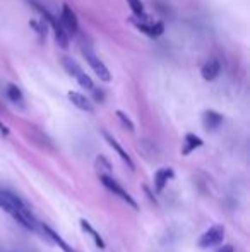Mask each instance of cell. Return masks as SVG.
Here are the masks:
<instances>
[{
    "label": "cell",
    "mask_w": 250,
    "mask_h": 252,
    "mask_svg": "<svg viewBox=\"0 0 250 252\" xmlns=\"http://www.w3.org/2000/svg\"><path fill=\"white\" fill-rule=\"evenodd\" d=\"M204 144V141L200 139L199 136H195V134H187L184 139V146H182V155H190L194 150H197V148H200Z\"/></svg>",
    "instance_id": "cell-12"
},
{
    "label": "cell",
    "mask_w": 250,
    "mask_h": 252,
    "mask_svg": "<svg viewBox=\"0 0 250 252\" xmlns=\"http://www.w3.org/2000/svg\"><path fill=\"white\" fill-rule=\"evenodd\" d=\"M94 91V98H96L98 101H103V91H96V90H93Z\"/></svg>",
    "instance_id": "cell-23"
},
{
    "label": "cell",
    "mask_w": 250,
    "mask_h": 252,
    "mask_svg": "<svg viewBox=\"0 0 250 252\" xmlns=\"http://www.w3.org/2000/svg\"><path fill=\"white\" fill-rule=\"evenodd\" d=\"M77 79V83L81 84V86L84 88V90H87V91H93L94 90V84H93V81L89 79V76H86V74H79V76L76 77Z\"/></svg>",
    "instance_id": "cell-20"
},
{
    "label": "cell",
    "mask_w": 250,
    "mask_h": 252,
    "mask_svg": "<svg viewBox=\"0 0 250 252\" xmlns=\"http://www.w3.org/2000/svg\"><path fill=\"white\" fill-rule=\"evenodd\" d=\"M220 72H221V62L216 59L207 60V62L202 65V69H200V74H202V77L206 81H214L218 76H220Z\"/></svg>",
    "instance_id": "cell-8"
},
{
    "label": "cell",
    "mask_w": 250,
    "mask_h": 252,
    "mask_svg": "<svg viewBox=\"0 0 250 252\" xmlns=\"http://www.w3.org/2000/svg\"><path fill=\"white\" fill-rule=\"evenodd\" d=\"M100 180H101V184H103L105 187H107L108 190H111L113 194H117L118 197H120L122 201H125L127 204L130 206L132 209H137V202L132 199V196H130L127 190L122 189L120 186H118V182L113 179V177H100Z\"/></svg>",
    "instance_id": "cell-4"
},
{
    "label": "cell",
    "mask_w": 250,
    "mask_h": 252,
    "mask_svg": "<svg viewBox=\"0 0 250 252\" xmlns=\"http://www.w3.org/2000/svg\"><path fill=\"white\" fill-rule=\"evenodd\" d=\"M29 26L33 28L34 31H36V34L41 38V40H43V38L47 36V23H45V21L31 19L29 21Z\"/></svg>",
    "instance_id": "cell-18"
},
{
    "label": "cell",
    "mask_w": 250,
    "mask_h": 252,
    "mask_svg": "<svg viewBox=\"0 0 250 252\" xmlns=\"http://www.w3.org/2000/svg\"><path fill=\"white\" fill-rule=\"evenodd\" d=\"M60 26L63 28V30L70 31V33H77V28H79V23H77V16L74 14V10L70 9L67 3H63V5H62Z\"/></svg>",
    "instance_id": "cell-6"
},
{
    "label": "cell",
    "mask_w": 250,
    "mask_h": 252,
    "mask_svg": "<svg viewBox=\"0 0 250 252\" xmlns=\"http://www.w3.org/2000/svg\"><path fill=\"white\" fill-rule=\"evenodd\" d=\"M223 237H224V228L221 225H214L206 233H202V237L199 239V247L209 249V247L220 246L223 242Z\"/></svg>",
    "instance_id": "cell-3"
},
{
    "label": "cell",
    "mask_w": 250,
    "mask_h": 252,
    "mask_svg": "<svg viewBox=\"0 0 250 252\" xmlns=\"http://www.w3.org/2000/svg\"><path fill=\"white\" fill-rule=\"evenodd\" d=\"M127 3L130 5L134 16H144V3L140 0H127Z\"/></svg>",
    "instance_id": "cell-19"
},
{
    "label": "cell",
    "mask_w": 250,
    "mask_h": 252,
    "mask_svg": "<svg viewBox=\"0 0 250 252\" xmlns=\"http://www.w3.org/2000/svg\"><path fill=\"white\" fill-rule=\"evenodd\" d=\"M103 136H105V139H107V143L110 144V146L113 148V150L118 153V156H120V158L124 159V161L127 163V165H129V168H130V170H132V172H134V170H136V165H134L132 158H130V156L127 155V153L124 151V148H122L120 144L117 143V139H115V137H111L110 134L107 132V130H105V132H103Z\"/></svg>",
    "instance_id": "cell-10"
},
{
    "label": "cell",
    "mask_w": 250,
    "mask_h": 252,
    "mask_svg": "<svg viewBox=\"0 0 250 252\" xmlns=\"http://www.w3.org/2000/svg\"><path fill=\"white\" fill-rule=\"evenodd\" d=\"M7 98H9L12 103H16V105H23L24 103V98H23V93H21V90L16 86V84H7Z\"/></svg>",
    "instance_id": "cell-16"
},
{
    "label": "cell",
    "mask_w": 250,
    "mask_h": 252,
    "mask_svg": "<svg viewBox=\"0 0 250 252\" xmlns=\"http://www.w3.org/2000/svg\"><path fill=\"white\" fill-rule=\"evenodd\" d=\"M202 124H204V129L206 130H216L218 127L223 124V115L214 112V110H207V112H204V115H202Z\"/></svg>",
    "instance_id": "cell-9"
},
{
    "label": "cell",
    "mask_w": 250,
    "mask_h": 252,
    "mask_svg": "<svg viewBox=\"0 0 250 252\" xmlns=\"http://www.w3.org/2000/svg\"><path fill=\"white\" fill-rule=\"evenodd\" d=\"M84 57H86V60H87V63L91 65V69L94 70V74H96L101 81H107V83H108V81L111 79L110 70L107 69V65H105L100 59H96V57L91 53V50H84Z\"/></svg>",
    "instance_id": "cell-5"
},
{
    "label": "cell",
    "mask_w": 250,
    "mask_h": 252,
    "mask_svg": "<svg viewBox=\"0 0 250 252\" xmlns=\"http://www.w3.org/2000/svg\"><path fill=\"white\" fill-rule=\"evenodd\" d=\"M132 23L136 24L137 30H140L142 33H146L147 36H151V38H158L160 34H163V31H165L163 23H153V21L146 16H134Z\"/></svg>",
    "instance_id": "cell-2"
},
{
    "label": "cell",
    "mask_w": 250,
    "mask_h": 252,
    "mask_svg": "<svg viewBox=\"0 0 250 252\" xmlns=\"http://www.w3.org/2000/svg\"><path fill=\"white\" fill-rule=\"evenodd\" d=\"M173 175L175 173L170 166H165V168L158 170V172L154 173V189H156V192H161V190L165 189V186L173 179Z\"/></svg>",
    "instance_id": "cell-7"
},
{
    "label": "cell",
    "mask_w": 250,
    "mask_h": 252,
    "mask_svg": "<svg viewBox=\"0 0 250 252\" xmlns=\"http://www.w3.org/2000/svg\"><path fill=\"white\" fill-rule=\"evenodd\" d=\"M29 2L33 3V5L36 7V9L41 12V16L45 17V23L50 24V26L54 28V31H55V38H57V43L60 45L62 48H67V47H69V38H67L65 30H63V28L60 26V24H58V21L55 19V17L52 16V14L48 12V10L45 9V7H41L38 2H34V0H29Z\"/></svg>",
    "instance_id": "cell-1"
},
{
    "label": "cell",
    "mask_w": 250,
    "mask_h": 252,
    "mask_svg": "<svg viewBox=\"0 0 250 252\" xmlns=\"http://www.w3.org/2000/svg\"><path fill=\"white\" fill-rule=\"evenodd\" d=\"M69 100L72 101V105H76L79 110H84V112H93V105H91V101L87 100L84 94H81V93H77V91H69Z\"/></svg>",
    "instance_id": "cell-11"
},
{
    "label": "cell",
    "mask_w": 250,
    "mask_h": 252,
    "mask_svg": "<svg viewBox=\"0 0 250 252\" xmlns=\"http://www.w3.org/2000/svg\"><path fill=\"white\" fill-rule=\"evenodd\" d=\"M94 168H96L100 177H111V163L105 158L103 155H100L94 161Z\"/></svg>",
    "instance_id": "cell-14"
},
{
    "label": "cell",
    "mask_w": 250,
    "mask_h": 252,
    "mask_svg": "<svg viewBox=\"0 0 250 252\" xmlns=\"http://www.w3.org/2000/svg\"><path fill=\"white\" fill-rule=\"evenodd\" d=\"M40 226H41V230H43V233H45V235H47L48 239L52 240V242H55V244H57V246L60 247V249H62L63 252H76V251H74L70 246H67V244L63 242V240L60 239V235H58L57 232H54V230H52L48 225H40Z\"/></svg>",
    "instance_id": "cell-13"
},
{
    "label": "cell",
    "mask_w": 250,
    "mask_h": 252,
    "mask_svg": "<svg viewBox=\"0 0 250 252\" xmlns=\"http://www.w3.org/2000/svg\"><path fill=\"white\" fill-rule=\"evenodd\" d=\"M62 63H63V69L67 70V72L70 74V76L77 77L79 74H83V70H81V67L77 65L76 62H74L72 59H69V57H63L62 59Z\"/></svg>",
    "instance_id": "cell-17"
},
{
    "label": "cell",
    "mask_w": 250,
    "mask_h": 252,
    "mask_svg": "<svg viewBox=\"0 0 250 252\" xmlns=\"http://www.w3.org/2000/svg\"><path fill=\"white\" fill-rule=\"evenodd\" d=\"M216 252H233V246H223L221 249H218Z\"/></svg>",
    "instance_id": "cell-22"
},
{
    "label": "cell",
    "mask_w": 250,
    "mask_h": 252,
    "mask_svg": "<svg viewBox=\"0 0 250 252\" xmlns=\"http://www.w3.org/2000/svg\"><path fill=\"white\" fill-rule=\"evenodd\" d=\"M144 190H146V194H147V197L151 199V202H154V204H158L156 202V197H153V194H151V190L147 189V187H144Z\"/></svg>",
    "instance_id": "cell-24"
},
{
    "label": "cell",
    "mask_w": 250,
    "mask_h": 252,
    "mask_svg": "<svg viewBox=\"0 0 250 252\" xmlns=\"http://www.w3.org/2000/svg\"><path fill=\"white\" fill-rule=\"evenodd\" d=\"M79 223H81V228H83L84 232H87L91 237H93L94 244H96V246L100 247V249H105V242H103V239H101V235H100V233H98L96 230H94L93 226H91V223L87 221V220H84V218L81 220Z\"/></svg>",
    "instance_id": "cell-15"
},
{
    "label": "cell",
    "mask_w": 250,
    "mask_h": 252,
    "mask_svg": "<svg viewBox=\"0 0 250 252\" xmlns=\"http://www.w3.org/2000/svg\"><path fill=\"white\" fill-rule=\"evenodd\" d=\"M117 117H118V119H120V122L124 124V127H127V129H129L130 132H132V130H134V124H132V120H130L124 112H120V110H118V112H117Z\"/></svg>",
    "instance_id": "cell-21"
}]
</instances>
